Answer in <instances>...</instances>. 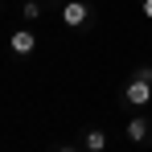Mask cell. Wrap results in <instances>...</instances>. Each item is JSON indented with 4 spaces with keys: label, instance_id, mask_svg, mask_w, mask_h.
I'll return each mask as SVG.
<instances>
[{
    "label": "cell",
    "instance_id": "7a4b0ae2",
    "mask_svg": "<svg viewBox=\"0 0 152 152\" xmlns=\"http://www.w3.org/2000/svg\"><path fill=\"white\" fill-rule=\"evenodd\" d=\"M86 17H91V8H86L82 0H66V4H62V25L66 29H82Z\"/></svg>",
    "mask_w": 152,
    "mask_h": 152
},
{
    "label": "cell",
    "instance_id": "8992f818",
    "mask_svg": "<svg viewBox=\"0 0 152 152\" xmlns=\"http://www.w3.org/2000/svg\"><path fill=\"white\" fill-rule=\"evenodd\" d=\"M21 17H25V21H37V17H41V4H37V0H29L25 8H21Z\"/></svg>",
    "mask_w": 152,
    "mask_h": 152
},
{
    "label": "cell",
    "instance_id": "6da1fadb",
    "mask_svg": "<svg viewBox=\"0 0 152 152\" xmlns=\"http://www.w3.org/2000/svg\"><path fill=\"white\" fill-rule=\"evenodd\" d=\"M124 99L132 103V107H148V103H152V82L132 74V82H127V91H124Z\"/></svg>",
    "mask_w": 152,
    "mask_h": 152
},
{
    "label": "cell",
    "instance_id": "5b68a950",
    "mask_svg": "<svg viewBox=\"0 0 152 152\" xmlns=\"http://www.w3.org/2000/svg\"><path fill=\"white\" fill-rule=\"evenodd\" d=\"M82 148L86 152H103L107 148V132H103V127H91V132L82 136Z\"/></svg>",
    "mask_w": 152,
    "mask_h": 152
},
{
    "label": "cell",
    "instance_id": "ba28073f",
    "mask_svg": "<svg viewBox=\"0 0 152 152\" xmlns=\"http://www.w3.org/2000/svg\"><path fill=\"white\" fill-rule=\"evenodd\" d=\"M144 17H148V21H152V0H144Z\"/></svg>",
    "mask_w": 152,
    "mask_h": 152
},
{
    "label": "cell",
    "instance_id": "277c9868",
    "mask_svg": "<svg viewBox=\"0 0 152 152\" xmlns=\"http://www.w3.org/2000/svg\"><path fill=\"white\" fill-rule=\"evenodd\" d=\"M148 119H144V115H136V119H127V140H132V144H144V140H148Z\"/></svg>",
    "mask_w": 152,
    "mask_h": 152
},
{
    "label": "cell",
    "instance_id": "3957f363",
    "mask_svg": "<svg viewBox=\"0 0 152 152\" xmlns=\"http://www.w3.org/2000/svg\"><path fill=\"white\" fill-rule=\"evenodd\" d=\"M8 50L17 53V58H29V53L37 50V37H33V29H17V33L8 37Z\"/></svg>",
    "mask_w": 152,
    "mask_h": 152
},
{
    "label": "cell",
    "instance_id": "52a82bcc",
    "mask_svg": "<svg viewBox=\"0 0 152 152\" xmlns=\"http://www.w3.org/2000/svg\"><path fill=\"white\" fill-rule=\"evenodd\" d=\"M136 78H148V82H152V66H140V70H136Z\"/></svg>",
    "mask_w": 152,
    "mask_h": 152
},
{
    "label": "cell",
    "instance_id": "9c48e42d",
    "mask_svg": "<svg viewBox=\"0 0 152 152\" xmlns=\"http://www.w3.org/2000/svg\"><path fill=\"white\" fill-rule=\"evenodd\" d=\"M58 152H78V148H70V144H66V148H58Z\"/></svg>",
    "mask_w": 152,
    "mask_h": 152
}]
</instances>
